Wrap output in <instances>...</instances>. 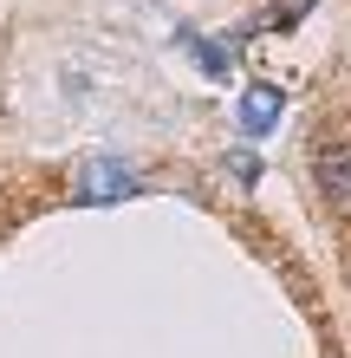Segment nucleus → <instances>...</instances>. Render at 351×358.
<instances>
[{
    "label": "nucleus",
    "mask_w": 351,
    "mask_h": 358,
    "mask_svg": "<svg viewBox=\"0 0 351 358\" xmlns=\"http://www.w3.org/2000/svg\"><path fill=\"white\" fill-rule=\"evenodd\" d=\"M137 176L124 170L117 157H91L85 170H78V202H117V196H130Z\"/></svg>",
    "instance_id": "obj_1"
},
{
    "label": "nucleus",
    "mask_w": 351,
    "mask_h": 358,
    "mask_svg": "<svg viewBox=\"0 0 351 358\" xmlns=\"http://www.w3.org/2000/svg\"><path fill=\"white\" fill-rule=\"evenodd\" d=\"M274 117H280V92L274 85H254V92L241 98V131L247 137H267V131H274Z\"/></svg>",
    "instance_id": "obj_2"
},
{
    "label": "nucleus",
    "mask_w": 351,
    "mask_h": 358,
    "mask_svg": "<svg viewBox=\"0 0 351 358\" xmlns=\"http://www.w3.org/2000/svg\"><path fill=\"white\" fill-rule=\"evenodd\" d=\"M319 182H325L332 202H351V150L345 143H325L319 150Z\"/></svg>",
    "instance_id": "obj_3"
}]
</instances>
